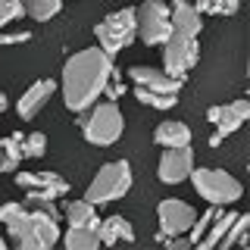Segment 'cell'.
I'll return each instance as SVG.
<instances>
[{
    "label": "cell",
    "instance_id": "1",
    "mask_svg": "<svg viewBox=\"0 0 250 250\" xmlns=\"http://www.w3.org/2000/svg\"><path fill=\"white\" fill-rule=\"evenodd\" d=\"M113 57L104 53L100 47H84L75 50L62 66V104L72 113H84L104 97V88L113 75Z\"/></svg>",
    "mask_w": 250,
    "mask_h": 250
},
{
    "label": "cell",
    "instance_id": "2",
    "mask_svg": "<svg viewBox=\"0 0 250 250\" xmlns=\"http://www.w3.org/2000/svg\"><path fill=\"white\" fill-rule=\"evenodd\" d=\"M169 19H172L169 35L160 44L163 47V69L172 78L185 82V75L200 60V13L188 0H175L169 6Z\"/></svg>",
    "mask_w": 250,
    "mask_h": 250
},
{
    "label": "cell",
    "instance_id": "3",
    "mask_svg": "<svg viewBox=\"0 0 250 250\" xmlns=\"http://www.w3.org/2000/svg\"><path fill=\"white\" fill-rule=\"evenodd\" d=\"M0 225H6L13 244L22 250H44L60 241V225L53 216L25 209V203H3L0 207Z\"/></svg>",
    "mask_w": 250,
    "mask_h": 250
},
{
    "label": "cell",
    "instance_id": "4",
    "mask_svg": "<svg viewBox=\"0 0 250 250\" xmlns=\"http://www.w3.org/2000/svg\"><path fill=\"white\" fill-rule=\"evenodd\" d=\"M78 116H82V119H78L82 135L97 147H113L125 131V116H122V109H119L116 100H97L94 106H88Z\"/></svg>",
    "mask_w": 250,
    "mask_h": 250
},
{
    "label": "cell",
    "instance_id": "5",
    "mask_svg": "<svg viewBox=\"0 0 250 250\" xmlns=\"http://www.w3.org/2000/svg\"><path fill=\"white\" fill-rule=\"evenodd\" d=\"M128 191H131V163L113 160V163H104L97 169V175L91 178L88 191H84V200L94 203V207H104V203L125 197Z\"/></svg>",
    "mask_w": 250,
    "mask_h": 250
},
{
    "label": "cell",
    "instance_id": "6",
    "mask_svg": "<svg viewBox=\"0 0 250 250\" xmlns=\"http://www.w3.org/2000/svg\"><path fill=\"white\" fill-rule=\"evenodd\" d=\"M191 185L194 191L200 194L207 203H213V207H231V203L241 200V194H244V188L234 175H229L225 169H207V166H194L191 169Z\"/></svg>",
    "mask_w": 250,
    "mask_h": 250
},
{
    "label": "cell",
    "instance_id": "7",
    "mask_svg": "<svg viewBox=\"0 0 250 250\" xmlns=\"http://www.w3.org/2000/svg\"><path fill=\"white\" fill-rule=\"evenodd\" d=\"M94 35H97V47L109 57L122 53L125 47H131V41L138 38V19H135V6H125V10L109 13L106 19H100L94 25Z\"/></svg>",
    "mask_w": 250,
    "mask_h": 250
},
{
    "label": "cell",
    "instance_id": "8",
    "mask_svg": "<svg viewBox=\"0 0 250 250\" xmlns=\"http://www.w3.org/2000/svg\"><path fill=\"white\" fill-rule=\"evenodd\" d=\"M135 19H138V38L147 47H160L166 41L172 19H169V6L163 0H144L135 10Z\"/></svg>",
    "mask_w": 250,
    "mask_h": 250
},
{
    "label": "cell",
    "instance_id": "9",
    "mask_svg": "<svg viewBox=\"0 0 250 250\" xmlns=\"http://www.w3.org/2000/svg\"><path fill=\"white\" fill-rule=\"evenodd\" d=\"M247 116H250V100H244V97L229 100V104H222V106H209L207 119L216 125V131L209 135V147H219L229 135H234V131L247 122Z\"/></svg>",
    "mask_w": 250,
    "mask_h": 250
},
{
    "label": "cell",
    "instance_id": "10",
    "mask_svg": "<svg viewBox=\"0 0 250 250\" xmlns=\"http://www.w3.org/2000/svg\"><path fill=\"white\" fill-rule=\"evenodd\" d=\"M191 169H194L191 144L188 147H166L160 156V166H156V175H160L163 185H182V182H188Z\"/></svg>",
    "mask_w": 250,
    "mask_h": 250
},
{
    "label": "cell",
    "instance_id": "11",
    "mask_svg": "<svg viewBox=\"0 0 250 250\" xmlns=\"http://www.w3.org/2000/svg\"><path fill=\"white\" fill-rule=\"evenodd\" d=\"M13 182L16 188H22V191H35V194H44V197H66L69 194V182L57 172H13Z\"/></svg>",
    "mask_w": 250,
    "mask_h": 250
},
{
    "label": "cell",
    "instance_id": "12",
    "mask_svg": "<svg viewBox=\"0 0 250 250\" xmlns=\"http://www.w3.org/2000/svg\"><path fill=\"white\" fill-rule=\"evenodd\" d=\"M194 207L185 200H163L160 207H156V219H160V234H188L194 222Z\"/></svg>",
    "mask_w": 250,
    "mask_h": 250
},
{
    "label": "cell",
    "instance_id": "13",
    "mask_svg": "<svg viewBox=\"0 0 250 250\" xmlns=\"http://www.w3.org/2000/svg\"><path fill=\"white\" fill-rule=\"evenodd\" d=\"M128 82L135 88H144V91H156V94H178L182 91V82L172 78L166 69H153V66H131L128 72Z\"/></svg>",
    "mask_w": 250,
    "mask_h": 250
},
{
    "label": "cell",
    "instance_id": "14",
    "mask_svg": "<svg viewBox=\"0 0 250 250\" xmlns=\"http://www.w3.org/2000/svg\"><path fill=\"white\" fill-rule=\"evenodd\" d=\"M57 94V82L53 78H38V82H31L25 91H22V97L16 100V113H19V119H35L38 113L47 106V100Z\"/></svg>",
    "mask_w": 250,
    "mask_h": 250
},
{
    "label": "cell",
    "instance_id": "15",
    "mask_svg": "<svg viewBox=\"0 0 250 250\" xmlns=\"http://www.w3.org/2000/svg\"><path fill=\"white\" fill-rule=\"evenodd\" d=\"M62 244L69 250H94L100 247V216H94L91 222H82V225H69L66 234H60Z\"/></svg>",
    "mask_w": 250,
    "mask_h": 250
},
{
    "label": "cell",
    "instance_id": "16",
    "mask_svg": "<svg viewBox=\"0 0 250 250\" xmlns=\"http://www.w3.org/2000/svg\"><path fill=\"white\" fill-rule=\"evenodd\" d=\"M131 244L135 241V229L125 216H109V219H100V244L113 247V244Z\"/></svg>",
    "mask_w": 250,
    "mask_h": 250
},
{
    "label": "cell",
    "instance_id": "17",
    "mask_svg": "<svg viewBox=\"0 0 250 250\" xmlns=\"http://www.w3.org/2000/svg\"><path fill=\"white\" fill-rule=\"evenodd\" d=\"M153 141L160 147H188L191 144V128L185 122H160L153 131Z\"/></svg>",
    "mask_w": 250,
    "mask_h": 250
},
{
    "label": "cell",
    "instance_id": "18",
    "mask_svg": "<svg viewBox=\"0 0 250 250\" xmlns=\"http://www.w3.org/2000/svg\"><path fill=\"white\" fill-rule=\"evenodd\" d=\"M234 216H238V213H231V209L222 207V213H219L213 222H209V229L200 234V241H197L194 247H200V250H213V247H219V241H222V234L229 231V225L234 222Z\"/></svg>",
    "mask_w": 250,
    "mask_h": 250
},
{
    "label": "cell",
    "instance_id": "19",
    "mask_svg": "<svg viewBox=\"0 0 250 250\" xmlns=\"http://www.w3.org/2000/svg\"><path fill=\"white\" fill-rule=\"evenodd\" d=\"M22 131H16L10 138H0V172H16L19 163L25 160L22 156Z\"/></svg>",
    "mask_w": 250,
    "mask_h": 250
},
{
    "label": "cell",
    "instance_id": "20",
    "mask_svg": "<svg viewBox=\"0 0 250 250\" xmlns=\"http://www.w3.org/2000/svg\"><path fill=\"white\" fill-rule=\"evenodd\" d=\"M62 216H66L69 225H82V222H91L97 216V207L88 200H66L62 203Z\"/></svg>",
    "mask_w": 250,
    "mask_h": 250
},
{
    "label": "cell",
    "instance_id": "21",
    "mask_svg": "<svg viewBox=\"0 0 250 250\" xmlns=\"http://www.w3.org/2000/svg\"><path fill=\"white\" fill-rule=\"evenodd\" d=\"M22 6H25V16H31L35 22H47L62 10V0H22Z\"/></svg>",
    "mask_w": 250,
    "mask_h": 250
},
{
    "label": "cell",
    "instance_id": "22",
    "mask_svg": "<svg viewBox=\"0 0 250 250\" xmlns=\"http://www.w3.org/2000/svg\"><path fill=\"white\" fill-rule=\"evenodd\" d=\"M247 229H250V216H234V222L229 225V231L222 234L219 247H222V250H229V247L247 244Z\"/></svg>",
    "mask_w": 250,
    "mask_h": 250
},
{
    "label": "cell",
    "instance_id": "23",
    "mask_svg": "<svg viewBox=\"0 0 250 250\" xmlns=\"http://www.w3.org/2000/svg\"><path fill=\"white\" fill-rule=\"evenodd\" d=\"M135 97L150 109H172L178 104V94H156V91H144V88H135Z\"/></svg>",
    "mask_w": 250,
    "mask_h": 250
},
{
    "label": "cell",
    "instance_id": "24",
    "mask_svg": "<svg viewBox=\"0 0 250 250\" xmlns=\"http://www.w3.org/2000/svg\"><path fill=\"white\" fill-rule=\"evenodd\" d=\"M244 0H197V13H209V16H234L241 10Z\"/></svg>",
    "mask_w": 250,
    "mask_h": 250
},
{
    "label": "cell",
    "instance_id": "25",
    "mask_svg": "<svg viewBox=\"0 0 250 250\" xmlns=\"http://www.w3.org/2000/svg\"><path fill=\"white\" fill-rule=\"evenodd\" d=\"M25 209H38V213H47V216L60 219L57 200H53V197H44V194H35V191H25Z\"/></svg>",
    "mask_w": 250,
    "mask_h": 250
},
{
    "label": "cell",
    "instance_id": "26",
    "mask_svg": "<svg viewBox=\"0 0 250 250\" xmlns=\"http://www.w3.org/2000/svg\"><path fill=\"white\" fill-rule=\"evenodd\" d=\"M44 150H47L44 131H31V135L22 138V156L25 160H38V156H44Z\"/></svg>",
    "mask_w": 250,
    "mask_h": 250
},
{
    "label": "cell",
    "instance_id": "27",
    "mask_svg": "<svg viewBox=\"0 0 250 250\" xmlns=\"http://www.w3.org/2000/svg\"><path fill=\"white\" fill-rule=\"evenodd\" d=\"M25 16V6H22V0H0V28H6L10 22L22 19Z\"/></svg>",
    "mask_w": 250,
    "mask_h": 250
},
{
    "label": "cell",
    "instance_id": "28",
    "mask_svg": "<svg viewBox=\"0 0 250 250\" xmlns=\"http://www.w3.org/2000/svg\"><path fill=\"white\" fill-rule=\"evenodd\" d=\"M31 31H3L0 28V47H13V44H28Z\"/></svg>",
    "mask_w": 250,
    "mask_h": 250
},
{
    "label": "cell",
    "instance_id": "29",
    "mask_svg": "<svg viewBox=\"0 0 250 250\" xmlns=\"http://www.w3.org/2000/svg\"><path fill=\"white\" fill-rule=\"evenodd\" d=\"M3 109H6V94L0 91V113H3Z\"/></svg>",
    "mask_w": 250,
    "mask_h": 250
},
{
    "label": "cell",
    "instance_id": "30",
    "mask_svg": "<svg viewBox=\"0 0 250 250\" xmlns=\"http://www.w3.org/2000/svg\"><path fill=\"white\" fill-rule=\"evenodd\" d=\"M0 250H6V241L3 238H0Z\"/></svg>",
    "mask_w": 250,
    "mask_h": 250
}]
</instances>
